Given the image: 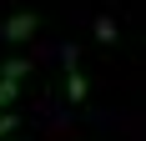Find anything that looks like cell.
Masks as SVG:
<instances>
[{
    "instance_id": "cell-4",
    "label": "cell",
    "mask_w": 146,
    "mask_h": 141,
    "mask_svg": "<svg viewBox=\"0 0 146 141\" xmlns=\"http://www.w3.org/2000/svg\"><path fill=\"white\" fill-rule=\"evenodd\" d=\"M96 35H101V41L111 45V41H116V25H111V20H96Z\"/></svg>"
},
{
    "instance_id": "cell-1",
    "label": "cell",
    "mask_w": 146,
    "mask_h": 141,
    "mask_svg": "<svg viewBox=\"0 0 146 141\" xmlns=\"http://www.w3.org/2000/svg\"><path fill=\"white\" fill-rule=\"evenodd\" d=\"M25 76H30L25 61H5V66H0V111L15 101V91H20V81H25Z\"/></svg>"
},
{
    "instance_id": "cell-2",
    "label": "cell",
    "mask_w": 146,
    "mask_h": 141,
    "mask_svg": "<svg viewBox=\"0 0 146 141\" xmlns=\"http://www.w3.org/2000/svg\"><path fill=\"white\" fill-rule=\"evenodd\" d=\"M35 30H40V15H35V10H20V15H10V20H5V41L20 45V41H30Z\"/></svg>"
},
{
    "instance_id": "cell-5",
    "label": "cell",
    "mask_w": 146,
    "mask_h": 141,
    "mask_svg": "<svg viewBox=\"0 0 146 141\" xmlns=\"http://www.w3.org/2000/svg\"><path fill=\"white\" fill-rule=\"evenodd\" d=\"M10 131H15V116H0V141H10Z\"/></svg>"
},
{
    "instance_id": "cell-3",
    "label": "cell",
    "mask_w": 146,
    "mask_h": 141,
    "mask_svg": "<svg viewBox=\"0 0 146 141\" xmlns=\"http://www.w3.org/2000/svg\"><path fill=\"white\" fill-rule=\"evenodd\" d=\"M66 66H71V70H66V96H71V101H86V81H81V70H76V56H66Z\"/></svg>"
}]
</instances>
